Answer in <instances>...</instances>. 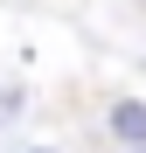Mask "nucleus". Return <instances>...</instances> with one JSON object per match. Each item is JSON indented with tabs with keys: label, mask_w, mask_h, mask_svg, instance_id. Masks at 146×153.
<instances>
[{
	"label": "nucleus",
	"mask_w": 146,
	"mask_h": 153,
	"mask_svg": "<svg viewBox=\"0 0 146 153\" xmlns=\"http://www.w3.org/2000/svg\"><path fill=\"white\" fill-rule=\"evenodd\" d=\"M111 132L125 146H146V105H139V97H118V105H111Z\"/></svg>",
	"instance_id": "obj_1"
}]
</instances>
